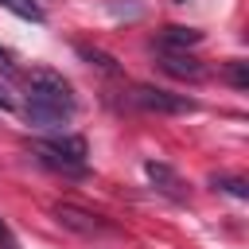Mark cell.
Listing matches in <instances>:
<instances>
[{"label":"cell","instance_id":"obj_1","mask_svg":"<svg viewBox=\"0 0 249 249\" xmlns=\"http://www.w3.org/2000/svg\"><path fill=\"white\" fill-rule=\"evenodd\" d=\"M27 89L31 93H27L23 113H27V121L35 128H58V124H66V117L74 113V93H70V82L58 70L35 66L27 74Z\"/></svg>","mask_w":249,"mask_h":249},{"label":"cell","instance_id":"obj_2","mask_svg":"<svg viewBox=\"0 0 249 249\" xmlns=\"http://www.w3.org/2000/svg\"><path fill=\"white\" fill-rule=\"evenodd\" d=\"M132 105L148 109V113H195L198 101L187 97V93H167V89H156V86H132L128 93Z\"/></svg>","mask_w":249,"mask_h":249},{"label":"cell","instance_id":"obj_3","mask_svg":"<svg viewBox=\"0 0 249 249\" xmlns=\"http://www.w3.org/2000/svg\"><path fill=\"white\" fill-rule=\"evenodd\" d=\"M51 214H54L66 230H74V233H82V237L109 233V222H101L97 214H89V210H82V206H74V202H54V206H51Z\"/></svg>","mask_w":249,"mask_h":249},{"label":"cell","instance_id":"obj_4","mask_svg":"<svg viewBox=\"0 0 249 249\" xmlns=\"http://www.w3.org/2000/svg\"><path fill=\"white\" fill-rule=\"evenodd\" d=\"M156 62H160V70L163 74H171V78H183V82H206V66L195 58V54H187V51H160L156 54Z\"/></svg>","mask_w":249,"mask_h":249},{"label":"cell","instance_id":"obj_5","mask_svg":"<svg viewBox=\"0 0 249 249\" xmlns=\"http://www.w3.org/2000/svg\"><path fill=\"white\" fill-rule=\"evenodd\" d=\"M31 156L43 163V167H51V171H62V175H86V163H78V160H70L62 148H54L51 140H31Z\"/></svg>","mask_w":249,"mask_h":249},{"label":"cell","instance_id":"obj_6","mask_svg":"<svg viewBox=\"0 0 249 249\" xmlns=\"http://www.w3.org/2000/svg\"><path fill=\"white\" fill-rule=\"evenodd\" d=\"M144 175L156 183V191H160V195H167V198H175V202H183V198H187V191H183V179H179V175H175L167 163H156V160H148V163H144Z\"/></svg>","mask_w":249,"mask_h":249},{"label":"cell","instance_id":"obj_7","mask_svg":"<svg viewBox=\"0 0 249 249\" xmlns=\"http://www.w3.org/2000/svg\"><path fill=\"white\" fill-rule=\"evenodd\" d=\"M195 43H202V31H198V27L167 23V27L160 31V51H187V47H195Z\"/></svg>","mask_w":249,"mask_h":249},{"label":"cell","instance_id":"obj_8","mask_svg":"<svg viewBox=\"0 0 249 249\" xmlns=\"http://www.w3.org/2000/svg\"><path fill=\"white\" fill-rule=\"evenodd\" d=\"M78 54L89 62V66H97V70H105V74H121V66H117V58L113 54H105V51H97V47H78Z\"/></svg>","mask_w":249,"mask_h":249},{"label":"cell","instance_id":"obj_9","mask_svg":"<svg viewBox=\"0 0 249 249\" xmlns=\"http://www.w3.org/2000/svg\"><path fill=\"white\" fill-rule=\"evenodd\" d=\"M210 187H214V191H226V195H233V198H241V202L249 198V183H245L241 175H214Z\"/></svg>","mask_w":249,"mask_h":249},{"label":"cell","instance_id":"obj_10","mask_svg":"<svg viewBox=\"0 0 249 249\" xmlns=\"http://www.w3.org/2000/svg\"><path fill=\"white\" fill-rule=\"evenodd\" d=\"M8 12H16L19 19H31V23H43L47 19V12H43V4H35V0H0Z\"/></svg>","mask_w":249,"mask_h":249},{"label":"cell","instance_id":"obj_11","mask_svg":"<svg viewBox=\"0 0 249 249\" xmlns=\"http://www.w3.org/2000/svg\"><path fill=\"white\" fill-rule=\"evenodd\" d=\"M226 78L233 89H249V62H230L226 66Z\"/></svg>","mask_w":249,"mask_h":249},{"label":"cell","instance_id":"obj_12","mask_svg":"<svg viewBox=\"0 0 249 249\" xmlns=\"http://www.w3.org/2000/svg\"><path fill=\"white\" fill-rule=\"evenodd\" d=\"M0 70H4V74H16V62H12V51H4V47H0Z\"/></svg>","mask_w":249,"mask_h":249},{"label":"cell","instance_id":"obj_13","mask_svg":"<svg viewBox=\"0 0 249 249\" xmlns=\"http://www.w3.org/2000/svg\"><path fill=\"white\" fill-rule=\"evenodd\" d=\"M0 109H16V101H12V93L0 86Z\"/></svg>","mask_w":249,"mask_h":249},{"label":"cell","instance_id":"obj_14","mask_svg":"<svg viewBox=\"0 0 249 249\" xmlns=\"http://www.w3.org/2000/svg\"><path fill=\"white\" fill-rule=\"evenodd\" d=\"M0 241H4V222H0Z\"/></svg>","mask_w":249,"mask_h":249}]
</instances>
